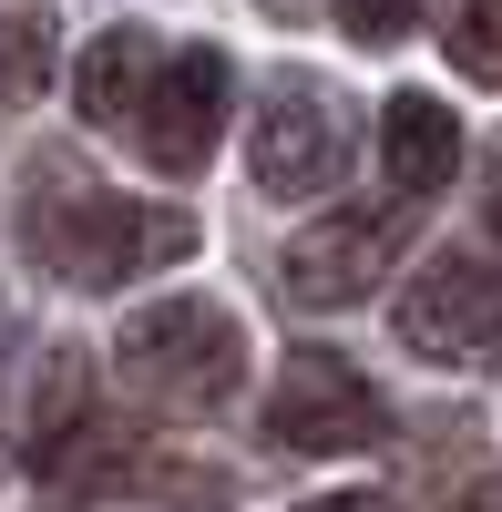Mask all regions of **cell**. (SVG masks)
Segmentation results:
<instances>
[{"instance_id": "cell-18", "label": "cell", "mask_w": 502, "mask_h": 512, "mask_svg": "<svg viewBox=\"0 0 502 512\" xmlns=\"http://www.w3.org/2000/svg\"><path fill=\"white\" fill-rule=\"evenodd\" d=\"M257 11H277V21H298V0H257Z\"/></svg>"}, {"instance_id": "cell-14", "label": "cell", "mask_w": 502, "mask_h": 512, "mask_svg": "<svg viewBox=\"0 0 502 512\" xmlns=\"http://www.w3.org/2000/svg\"><path fill=\"white\" fill-rule=\"evenodd\" d=\"M144 512H226V482H205V472H164L144 492Z\"/></svg>"}, {"instance_id": "cell-4", "label": "cell", "mask_w": 502, "mask_h": 512, "mask_svg": "<svg viewBox=\"0 0 502 512\" xmlns=\"http://www.w3.org/2000/svg\"><path fill=\"white\" fill-rule=\"evenodd\" d=\"M349 154H359V134H349V103L328 93V82H308V72H287V82H267V103H257V134H246V164H257V195H328L349 175Z\"/></svg>"}, {"instance_id": "cell-2", "label": "cell", "mask_w": 502, "mask_h": 512, "mask_svg": "<svg viewBox=\"0 0 502 512\" xmlns=\"http://www.w3.org/2000/svg\"><path fill=\"white\" fill-rule=\"evenodd\" d=\"M113 369H123L134 400L175 410V420H205V410H226L246 390V328H236V308H216V297H154V308L123 318Z\"/></svg>"}, {"instance_id": "cell-5", "label": "cell", "mask_w": 502, "mask_h": 512, "mask_svg": "<svg viewBox=\"0 0 502 512\" xmlns=\"http://www.w3.org/2000/svg\"><path fill=\"white\" fill-rule=\"evenodd\" d=\"M380 390L339 359V349H298L267 390V441L298 451V461H339V451H369L380 441Z\"/></svg>"}, {"instance_id": "cell-9", "label": "cell", "mask_w": 502, "mask_h": 512, "mask_svg": "<svg viewBox=\"0 0 502 512\" xmlns=\"http://www.w3.org/2000/svg\"><path fill=\"white\" fill-rule=\"evenodd\" d=\"M380 164H390L400 195H441L451 175H462V123H451L431 93H400L380 113Z\"/></svg>"}, {"instance_id": "cell-10", "label": "cell", "mask_w": 502, "mask_h": 512, "mask_svg": "<svg viewBox=\"0 0 502 512\" xmlns=\"http://www.w3.org/2000/svg\"><path fill=\"white\" fill-rule=\"evenodd\" d=\"M31 472L52 492H113V482H134V431L103 420V410H82V420H62L52 441H31Z\"/></svg>"}, {"instance_id": "cell-11", "label": "cell", "mask_w": 502, "mask_h": 512, "mask_svg": "<svg viewBox=\"0 0 502 512\" xmlns=\"http://www.w3.org/2000/svg\"><path fill=\"white\" fill-rule=\"evenodd\" d=\"M441 52L462 82H502V0H441Z\"/></svg>"}, {"instance_id": "cell-1", "label": "cell", "mask_w": 502, "mask_h": 512, "mask_svg": "<svg viewBox=\"0 0 502 512\" xmlns=\"http://www.w3.org/2000/svg\"><path fill=\"white\" fill-rule=\"evenodd\" d=\"M21 246L62 287H123V277H154L175 256H195V216L82 175L72 154H41L31 185H21Z\"/></svg>"}, {"instance_id": "cell-3", "label": "cell", "mask_w": 502, "mask_h": 512, "mask_svg": "<svg viewBox=\"0 0 502 512\" xmlns=\"http://www.w3.org/2000/svg\"><path fill=\"white\" fill-rule=\"evenodd\" d=\"M400 349L431 359V369L502 359V256H472V246L431 256V267L400 287Z\"/></svg>"}, {"instance_id": "cell-7", "label": "cell", "mask_w": 502, "mask_h": 512, "mask_svg": "<svg viewBox=\"0 0 502 512\" xmlns=\"http://www.w3.org/2000/svg\"><path fill=\"white\" fill-rule=\"evenodd\" d=\"M226 93H236V62L216 52V41H185V52H164L154 93L134 103V123H123V134L144 144V164L195 175V164L216 154V134H226Z\"/></svg>"}, {"instance_id": "cell-15", "label": "cell", "mask_w": 502, "mask_h": 512, "mask_svg": "<svg viewBox=\"0 0 502 512\" xmlns=\"http://www.w3.org/2000/svg\"><path fill=\"white\" fill-rule=\"evenodd\" d=\"M482 216H492V236H502V144H492V164H482Z\"/></svg>"}, {"instance_id": "cell-13", "label": "cell", "mask_w": 502, "mask_h": 512, "mask_svg": "<svg viewBox=\"0 0 502 512\" xmlns=\"http://www.w3.org/2000/svg\"><path fill=\"white\" fill-rule=\"evenodd\" d=\"M339 31L380 52V41H400V31H410V0H339Z\"/></svg>"}, {"instance_id": "cell-6", "label": "cell", "mask_w": 502, "mask_h": 512, "mask_svg": "<svg viewBox=\"0 0 502 512\" xmlns=\"http://www.w3.org/2000/svg\"><path fill=\"white\" fill-rule=\"evenodd\" d=\"M400 246H410V195L400 205H339V216L298 226V246H287V297H298V308H359V297L390 277Z\"/></svg>"}, {"instance_id": "cell-12", "label": "cell", "mask_w": 502, "mask_h": 512, "mask_svg": "<svg viewBox=\"0 0 502 512\" xmlns=\"http://www.w3.org/2000/svg\"><path fill=\"white\" fill-rule=\"evenodd\" d=\"M41 82H52V21L41 11H0V113L41 103Z\"/></svg>"}, {"instance_id": "cell-19", "label": "cell", "mask_w": 502, "mask_h": 512, "mask_svg": "<svg viewBox=\"0 0 502 512\" xmlns=\"http://www.w3.org/2000/svg\"><path fill=\"white\" fill-rule=\"evenodd\" d=\"M0 461H11V441H0Z\"/></svg>"}, {"instance_id": "cell-17", "label": "cell", "mask_w": 502, "mask_h": 512, "mask_svg": "<svg viewBox=\"0 0 502 512\" xmlns=\"http://www.w3.org/2000/svg\"><path fill=\"white\" fill-rule=\"evenodd\" d=\"M462 512H502V472H492V482H472V492H462Z\"/></svg>"}, {"instance_id": "cell-16", "label": "cell", "mask_w": 502, "mask_h": 512, "mask_svg": "<svg viewBox=\"0 0 502 512\" xmlns=\"http://www.w3.org/2000/svg\"><path fill=\"white\" fill-rule=\"evenodd\" d=\"M308 512H390V502H380V492H318Z\"/></svg>"}, {"instance_id": "cell-8", "label": "cell", "mask_w": 502, "mask_h": 512, "mask_svg": "<svg viewBox=\"0 0 502 512\" xmlns=\"http://www.w3.org/2000/svg\"><path fill=\"white\" fill-rule=\"evenodd\" d=\"M154 72H164V41L154 31H103L93 52H82V72H72V103H82V123H103V134H123L134 123V103L154 93Z\"/></svg>"}]
</instances>
